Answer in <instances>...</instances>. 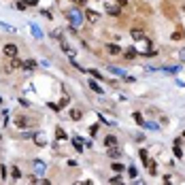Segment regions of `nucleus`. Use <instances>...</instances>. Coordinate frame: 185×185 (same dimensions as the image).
<instances>
[{"label": "nucleus", "mask_w": 185, "mask_h": 185, "mask_svg": "<svg viewBox=\"0 0 185 185\" xmlns=\"http://www.w3.org/2000/svg\"><path fill=\"white\" fill-rule=\"evenodd\" d=\"M2 53L6 55V57H17V45H13V43H9V45H4V49H2Z\"/></svg>", "instance_id": "obj_2"}, {"label": "nucleus", "mask_w": 185, "mask_h": 185, "mask_svg": "<svg viewBox=\"0 0 185 185\" xmlns=\"http://www.w3.org/2000/svg\"><path fill=\"white\" fill-rule=\"evenodd\" d=\"M11 68H24V62H19L17 57H11Z\"/></svg>", "instance_id": "obj_13"}, {"label": "nucleus", "mask_w": 185, "mask_h": 185, "mask_svg": "<svg viewBox=\"0 0 185 185\" xmlns=\"http://www.w3.org/2000/svg\"><path fill=\"white\" fill-rule=\"evenodd\" d=\"M90 87H92V90H94V92H96V94H102V87H100V85H98V83H96L94 79H92V81H90Z\"/></svg>", "instance_id": "obj_17"}, {"label": "nucleus", "mask_w": 185, "mask_h": 185, "mask_svg": "<svg viewBox=\"0 0 185 185\" xmlns=\"http://www.w3.org/2000/svg\"><path fill=\"white\" fill-rule=\"evenodd\" d=\"M85 17H87V19L92 21V24H96V21L100 19V15H98L96 11H85Z\"/></svg>", "instance_id": "obj_8"}, {"label": "nucleus", "mask_w": 185, "mask_h": 185, "mask_svg": "<svg viewBox=\"0 0 185 185\" xmlns=\"http://www.w3.org/2000/svg\"><path fill=\"white\" fill-rule=\"evenodd\" d=\"M53 39H62V30H55L53 32Z\"/></svg>", "instance_id": "obj_28"}, {"label": "nucleus", "mask_w": 185, "mask_h": 185, "mask_svg": "<svg viewBox=\"0 0 185 185\" xmlns=\"http://www.w3.org/2000/svg\"><path fill=\"white\" fill-rule=\"evenodd\" d=\"M117 4H119V6H124V4H128V0H117Z\"/></svg>", "instance_id": "obj_29"}, {"label": "nucleus", "mask_w": 185, "mask_h": 185, "mask_svg": "<svg viewBox=\"0 0 185 185\" xmlns=\"http://www.w3.org/2000/svg\"><path fill=\"white\" fill-rule=\"evenodd\" d=\"M72 142H75V149H77V151H83V142L79 139H72Z\"/></svg>", "instance_id": "obj_20"}, {"label": "nucleus", "mask_w": 185, "mask_h": 185, "mask_svg": "<svg viewBox=\"0 0 185 185\" xmlns=\"http://www.w3.org/2000/svg\"><path fill=\"white\" fill-rule=\"evenodd\" d=\"M109 157H113V160L119 157V149L117 147H109Z\"/></svg>", "instance_id": "obj_15"}, {"label": "nucleus", "mask_w": 185, "mask_h": 185, "mask_svg": "<svg viewBox=\"0 0 185 185\" xmlns=\"http://www.w3.org/2000/svg\"><path fill=\"white\" fill-rule=\"evenodd\" d=\"M66 104H68V96H64V98H62V102H60V109H62V106H66Z\"/></svg>", "instance_id": "obj_26"}, {"label": "nucleus", "mask_w": 185, "mask_h": 185, "mask_svg": "<svg viewBox=\"0 0 185 185\" xmlns=\"http://www.w3.org/2000/svg\"><path fill=\"white\" fill-rule=\"evenodd\" d=\"M181 62H185V49H181Z\"/></svg>", "instance_id": "obj_30"}, {"label": "nucleus", "mask_w": 185, "mask_h": 185, "mask_svg": "<svg viewBox=\"0 0 185 185\" xmlns=\"http://www.w3.org/2000/svg\"><path fill=\"white\" fill-rule=\"evenodd\" d=\"M34 66H36V62H34V60H26V62H24V70H32Z\"/></svg>", "instance_id": "obj_14"}, {"label": "nucleus", "mask_w": 185, "mask_h": 185, "mask_svg": "<svg viewBox=\"0 0 185 185\" xmlns=\"http://www.w3.org/2000/svg\"><path fill=\"white\" fill-rule=\"evenodd\" d=\"M109 70H111V72H113V75H124V72H121V68H115V66H111V68H109Z\"/></svg>", "instance_id": "obj_25"}, {"label": "nucleus", "mask_w": 185, "mask_h": 185, "mask_svg": "<svg viewBox=\"0 0 185 185\" xmlns=\"http://www.w3.org/2000/svg\"><path fill=\"white\" fill-rule=\"evenodd\" d=\"M104 51H106L109 55H119V53H124V51H121V47L115 45V43H109V45H104Z\"/></svg>", "instance_id": "obj_3"}, {"label": "nucleus", "mask_w": 185, "mask_h": 185, "mask_svg": "<svg viewBox=\"0 0 185 185\" xmlns=\"http://www.w3.org/2000/svg\"><path fill=\"white\" fill-rule=\"evenodd\" d=\"M136 53H139V51H136L134 47H130V49H126V51H124V57H126V60H134V57H136Z\"/></svg>", "instance_id": "obj_5"}, {"label": "nucleus", "mask_w": 185, "mask_h": 185, "mask_svg": "<svg viewBox=\"0 0 185 185\" xmlns=\"http://www.w3.org/2000/svg\"><path fill=\"white\" fill-rule=\"evenodd\" d=\"M130 36H132L134 41H145V32H142V30H132Z\"/></svg>", "instance_id": "obj_7"}, {"label": "nucleus", "mask_w": 185, "mask_h": 185, "mask_svg": "<svg viewBox=\"0 0 185 185\" xmlns=\"http://www.w3.org/2000/svg\"><path fill=\"white\" fill-rule=\"evenodd\" d=\"M183 11H185V4H183Z\"/></svg>", "instance_id": "obj_33"}, {"label": "nucleus", "mask_w": 185, "mask_h": 185, "mask_svg": "<svg viewBox=\"0 0 185 185\" xmlns=\"http://www.w3.org/2000/svg\"><path fill=\"white\" fill-rule=\"evenodd\" d=\"M183 139H185V132H183Z\"/></svg>", "instance_id": "obj_32"}, {"label": "nucleus", "mask_w": 185, "mask_h": 185, "mask_svg": "<svg viewBox=\"0 0 185 185\" xmlns=\"http://www.w3.org/2000/svg\"><path fill=\"white\" fill-rule=\"evenodd\" d=\"M36 145H41V147L45 145V136H43V134H39V136H36Z\"/></svg>", "instance_id": "obj_24"}, {"label": "nucleus", "mask_w": 185, "mask_h": 185, "mask_svg": "<svg viewBox=\"0 0 185 185\" xmlns=\"http://www.w3.org/2000/svg\"><path fill=\"white\" fill-rule=\"evenodd\" d=\"M128 175H130V177H132V179H134V177H136V175H139V172H136V168H134V166H130V168H128Z\"/></svg>", "instance_id": "obj_23"}, {"label": "nucleus", "mask_w": 185, "mask_h": 185, "mask_svg": "<svg viewBox=\"0 0 185 185\" xmlns=\"http://www.w3.org/2000/svg\"><path fill=\"white\" fill-rule=\"evenodd\" d=\"M72 2H75L77 6H85V2H87V0H72Z\"/></svg>", "instance_id": "obj_27"}, {"label": "nucleus", "mask_w": 185, "mask_h": 185, "mask_svg": "<svg viewBox=\"0 0 185 185\" xmlns=\"http://www.w3.org/2000/svg\"><path fill=\"white\" fill-rule=\"evenodd\" d=\"M140 160H142V162H145V164H147V162H149V153H147V151H145V149H140Z\"/></svg>", "instance_id": "obj_19"}, {"label": "nucleus", "mask_w": 185, "mask_h": 185, "mask_svg": "<svg viewBox=\"0 0 185 185\" xmlns=\"http://www.w3.org/2000/svg\"><path fill=\"white\" fill-rule=\"evenodd\" d=\"M66 15H68V19H70V26H79V24L83 21V15H81L77 9H70Z\"/></svg>", "instance_id": "obj_1"}, {"label": "nucleus", "mask_w": 185, "mask_h": 185, "mask_svg": "<svg viewBox=\"0 0 185 185\" xmlns=\"http://www.w3.org/2000/svg\"><path fill=\"white\" fill-rule=\"evenodd\" d=\"M106 11H109V15H119V4L115 6V4H106Z\"/></svg>", "instance_id": "obj_11"}, {"label": "nucleus", "mask_w": 185, "mask_h": 185, "mask_svg": "<svg viewBox=\"0 0 185 185\" xmlns=\"http://www.w3.org/2000/svg\"><path fill=\"white\" fill-rule=\"evenodd\" d=\"M134 121H136L139 126H142V124H145V121H142V115H140V113H134Z\"/></svg>", "instance_id": "obj_21"}, {"label": "nucleus", "mask_w": 185, "mask_h": 185, "mask_svg": "<svg viewBox=\"0 0 185 185\" xmlns=\"http://www.w3.org/2000/svg\"><path fill=\"white\" fill-rule=\"evenodd\" d=\"M11 177H13V179H19V177H21V170H19L17 166H13V168H11Z\"/></svg>", "instance_id": "obj_16"}, {"label": "nucleus", "mask_w": 185, "mask_h": 185, "mask_svg": "<svg viewBox=\"0 0 185 185\" xmlns=\"http://www.w3.org/2000/svg\"><path fill=\"white\" fill-rule=\"evenodd\" d=\"M0 139H2V134H0Z\"/></svg>", "instance_id": "obj_34"}, {"label": "nucleus", "mask_w": 185, "mask_h": 185, "mask_svg": "<svg viewBox=\"0 0 185 185\" xmlns=\"http://www.w3.org/2000/svg\"><path fill=\"white\" fill-rule=\"evenodd\" d=\"M104 145L106 147H117V139L113 134H109V136H104Z\"/></svg>", "instance_id": "obj_9"}, {"label": "nucleus", "mask_w": 185, "mask_h": 185, "mask_svg": "<svg viewBox=\"0 0 185 185\" xmlns=\"http://www.w3.org/2000/svg\"><path fill=\"white\" fill-rule=\"evenodd\" d=\"M55 139H57V140H66V132H64V128H60V126L55 128Z\"/></svg>", "instance_id": "obj_10"}, {"label": "nucleus", "mask_w": 185, "mask_h": 185, "mask_svg": "<svg viewBox=\"0 0 185 185\" xmlns=\"http://www.w3.org/2000/svg\"><path fill=\"white\" fill-rule=\"evenodd\" d=\"M15 126L21 128V130H24V128H32V119H28V117H17V119H15Z\"/></svg>", "instance_id": "obj_4"}, {"label": "nucleus", "mask_w": 185, "mask_h": 185, "mask_svg": "<svg viewBox=\"0 0 185 185\" xmlns=\"http://www.w3.org/2000/svg\"><path fill=\"white\" fill-rule=\"evenodd\" d=\"M175 155H177V157H183V151H181L179 145H175Z\"/></svg>", "instance_id": "obj_22"}, {"label": "nucleus", "mask_w": 185, "mask_h": 185, "mask_svg": "<svg viewBox=\"0 0 185 185\" xmlns=\"http://www.w3.org/2000/svg\"><path fill=\"white\" fill-rule=\"evenodd\" d=\"M81 117H83L81 109H70V119H72V121H79Z\"/></svg>", "instance_id": "obj_6"}, {"label": "nucleus", "mask_w": 185, "mask_h": 185, "mask_svg": "<svg viewBox=\"0 0 185 185\" xmlns=\"http://www.w3.org/2000/svg\"><path fill=\"white\" fill-rule=\"evenodd\" d=\"M34 170H36L39 175H41V172H45V164H43L41 160H36V162H34Z\"/></svg>", "instance_id": "obj_12"}, {"label": "nucleus", "mask_w": 185, "mask_h": 185, "mask_svg": "<svg viewBox=\"0 0 185 185\" xmlns=\"http://www.w3.org/2000/svg\"><path fill=\"white\" fill-rule=\"evenodd\" d=\"M28 4H32V6H34V4H39V0H28Z\"/></svg>", "instance_id": "obj_31"}, {"label": "nucleus", "mask_w": 185, "mask_h": 185, "mask_svg": "<svg viewBox=\"0 0 185 185\" xmlns=\"http://www.w3.org/2000/svg\"><path fill=\"white\" fill-rule=\"evenodd\" d=\"M113 170H115V172H124L126 168H124V164H119V162H115V164H113Z\"/></svg>", "instance_id": "obj_18"}]
</instances>
